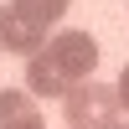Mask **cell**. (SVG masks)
Listing matches in <instances>:
<instances>
[{"label":"cell","instance_id":"2","mask_svg":"<svg viewBox=\"0 0 129 129\" xmlns=\"http://www.w3.org/2000/svg\"><path fill=\"white\" fill-rule=\"evenodd\" d=\"M62 114H67V129H114L119 124V93H114V83L88 78L62 98Z\"/></svg>","mask_w":129,"mask_h":129},{"label":"cell","instance_id":"6","mask_svg":"<svg viewBox=\"0 0 129 129\" xmlns=\"http://www.w3.org/2000/svg\"><path fill=\"white\" fill-rule=\"evenodd\" d=\"M114 93H119V109L129 114V62H124V72H119V83H114Z\"/></svg>","mask_w":129,"mask_h":129},{"label":"cell","instance_id":"1","mask_svg":"<svg viewBox=\"0 0 129 129\" xmlns=\"http://www.w3.org/2000/svg\"><path fill=\"white\" fill-rule=\"evenodd\" d=\"M98 67V41L88 31H57L36 57H26V93L31 98H67Z\"/></svg>","mask_w":129,"mask_h":129},{"label":"cell","instance_id":"7","mask_svg":"<svg viewBox=\"0 0 129 129\" xmlns=\"http://www.w3.org/2000/svg\"><path fill=\"white\" fill-rule=\"evenodd\" d=\"M114 129H129V124H114Z\"/></svg>","mask_w":129,"mask_h":129},{"label":"cell","instance_id":"5","mask_svg":"<svg viewBox=\"0 0 129 129\" xmlns=\"http://www.w3.org/2000/svg\"><path fill=\"white\" fill-rule=\"evenodd\" d=\"M10 5H16L21 16H31L36 26H57V21L67 16V5H72V0H10Z\"/></svg>","mask_w":129,"mask_h":129},{"label":"cell","instance_id":"3","mask_svg":"<svg viewBox=\"0 0 129 129\" xmlns=\"http://www.w3.org/2000/svg\"><path fill=\"white\" fill-rule=\"evenodd\" d=\"M41 47H47V26H36L31 16H21L16 5H0V52L36 57Z\"/></svg>","mask_w":129,"mask_h":129},{"label":"cell","instance_id":"4","mask_svg":"<svg viewBox=\"0 0 129 129\" xmlns=\"http://www.w3.org/2000/svg\"><path fill=\"white\" fill-rule=\"evenodd\" d=\"M0 129H41V109L26 88H0Z\"/></svg>","mask_w":129,"mask_h":129}]
</instances>
